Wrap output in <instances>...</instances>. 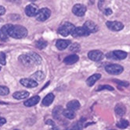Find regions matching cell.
<instances>
[{
    "mask_svg": "<svg viewBox=\"0 0 130 130\" xmlns=\"http://www.w3.org/2000/svg\"><path fill=\"white\" fill-rule=\"evenodd\" d=\"M45 124H47V125H52L53 127V126H55V122H54L53 120H51V119H48V120H46V121H45Z\"/></svg>",
    "mask_w": 130,
    "mask_h": 130,
    "instance_id": "obj_37",
    "label": "cell"
},
{
    "mask_svg": "<svg viewBox=\"0 0 130 130\" xmlns=\"http://www.w3.org/2000/svg\"><path fill=\"white\" fill-rule=\"evenodd\" d=\"M88 57L92 61L99 62L103 58V54L100 50H92L88 53Z\"/></svg>",
    "mask_w": 130,
    "mask_h": 130,
    "instance_id": "obj_5",
    "label": "cell"
},
{
    "mask_svg": "<svg viewBox=\"0 0 130 130\" xmlns=\"http://www.w3.org/2000/svg\"><path fill=\"white\" fill-rule=\"evenodd\" d=\"M129 125V122L126 119H121L119 122L117 123V126L120 128H126Z\"/></svg>",
    "mask_w": 130,
    "mask_h": 130,
    "instance_id": "obj_28",
    "label": "cell"
},
{
    "mask_svg": "<svg viewBox=\"0 0 130 130\" xmlns=\"http://www.w3.org/2000/svg\"><path fill=\"white\" fill-rule=\"evenodd\" d=\"M67 107L68 109H70L72 111H76L78 110L81 107V104L79 103L78 101L77 100H73V101H70L67 104Z\"/></svg>",
    "mask_w": 130,
    "mask_h": 130,
    "instance_id": "obj_18",
    "label": "cell"
},
{
    "mask_svg": "<svg viewBox=\"0 0 130 130\" xmlns=\"http://www.w3.org/2000/svg\"><path fill=\"white\" fill-rule=\"evenodd\" d=\"M75 29V27L74 24L70 23L69 22H65L63 24L59 27L58 33L63 37H67L69 34H72Z\"/></svg>",
    "mask_w": 130,
    "mask_h": 130,
    "instance_id": "obj_2",
    "label": "cell"
},
{
    "mask_svg": "<svg viewBox=\"0 0 130 130\" xmlns=\"http://www.w3.org/2000/svg\"><path fill=\"white\" fill-rule=\"evenodd\" d=\"M20 83L25 87H28V88H34L38 86V83L34 80L33 79H21L20 80Z\"/></svg>",
    "mask_w": 130,
    "mask_h": 130,
    "instance_id": "obj_9",
    "label": "cell"
},
{
    "mask_svg": "<svg viewBox=\"0 0 130 130\" xmlns=\"http://www.w3.org/2000/svg\"><path fill=\"white\" fill-rule=\"evenodd\" d=\"M85 29L90 34V33H96L97 31H98L99 28L98 26L95 23L91 21V20H87L85 23H84V26Z\"/></svg>",
    "mask_w": 130,
    "mask_h": 130,
    "instance_id": "obj_8",
    "label": "cell"
},
{
    "mask_svg": "<svg viewBox=\"0 0 130 130\" xmlns=\"http://www.w3.org/2000/svg\"><path fill=\"white\" fill-rule=\"evenodd\" d=\"M70 44V41L69 40H57L56 42V46L59 50H64Z\"/></svg>",
    "mask_w": 130,
    "mask_h": 130,
    "instance_id": "obj_13",
    "label": "cell"
},
{
    "mask_svg": "<svg viewBox=\"0 0 130 130\" xmlns=\"http://www.w3.org/2000/svg\"><path fill=\"white\" fill-rule=\"evenodd\" d=\"M67 130H73L72 128H68V129H67Z\"/></svg>",
    "mask_w": 130,
    "mask_h": 130,
    "instance_id": "obj_41",
    "label": "cell"
},
{
    "mask_svg": "<svg viewBox=\"0 0 130 130\" xmlns=\"http://www.w3.org/2000/svg\"><path fill=\"white\" fill-rule=\"evenodd\" d=\"M111 90L113 91L114 89L113 87L110 86V85H101L99 86L97 88V91H100V90Z\"/></svg>",
    "mask_w": 130,
    "mask_h": 130,
    "instance_id": "obj_32",
    "label": "cell"
},
{
    "mask_svg": "<svg viewBox=\"0 0 130 130\" xmlns=\"http://www.w3.org/2000/svg\"><path fill=\"white\" fill-rule=\"evenodd\" d=\"M15 130H18V129H15Z\"/></svg>",
    "mask_w": 130,
    "mask_h": 130,
    "instance_id": "obj_44",
    "label": "cell"
},
{
    "mask_svg": "<svg viewBox=\"0 0 130 130\" xmlns=\"http://www.w3.org/2000/svg\"><path fill=\"white\" fill-rule=\"evenodd\" d=\"M100 77H101V75H100V73L93 74L92 76H91L90 77H89V78L87 79V80H86V84H87V85L89 86V87L93 86L94 84H95V83H96L98 79H100Z\"/></svg>",
    "mask_w": 130,
    "mask_h": 130,
    "instance_id": "obj_19",
    "label": "cell"
},
{
    "mask_svg": "<svg viewBox=\"0 0 130 130\" xmlns=\"http://www.w3.org/2000/svg\"><path fill=\"white\" fill-rule=\"evenodd\" d=\"M28 55L30 57V58L32 60L34 64L39 65V64L42 63V58L38 54L34 53V52H30V53L28 54Z\"/></svg>",
    "mask_w": 130,
    "mask_h": 130,
    "instance_id": "obj_21",
    "label": "cell"
},
{
    "mask_svg": "<svg viewBox=\"0 0 130 130\" xmlns=\"http://www.w3.org/2000/svg\"><path fill=\"white\" fill-rule=\"evenodd\" d=\"M9 36L15 39H22L28 36V30L20 25H9L8 30Z\"/></svg>",
    "mask_w": 130,
    "mask_h": 130,
    "instance_id": "obj_1",
    "label": "cell"
},
{
    "mask_svg": "<svg viewBox=\"0 0 130 130\" xmlns=\"http://www.w3.org/2000/svg\"><path fill=\"white\" fill-rule=\"evenodd\" d=\"M10 24H6L3 26L0 29V39L3 41H7L9 39V34H8V30Z\"/></svg>",
    "mask_w": 130,
    "mask_h": 130,
    "instance_id": "obj_12",
    "label": "cell"
},
{
    "mask_svg": "<svg viewBox=\"0 0 130 130\" xmlns=\"http://www.w3.org/2000/svg\"><path fill=\"white\" fill-rule=\"evenodd\" d=\"M5 13H6V9H5L3 6H0V16L4 15V14H5Z\"/></svg>",
    "mask_w": 130,
    "mask_h": 130,
    "instance_id": "obj_38",
    "label": "cell"
},
{
    "mask_svg": "<svg viewBox=\"0 0 130 130\" xmlns=\"http://www.w3.org/2000/svg\"><path fill=\"white\" fill-rule=\"evenodd\" d=\"M19 61L25 66H31L33 65V62L28 55H22L19 57Z\"/></svg>",
    "mask_w": 130,
    "mask_h": 130,
    "instance_id": "obj_20",
    "label": "cell"
},
{
    "mask_svg": "<svg viewBox=\"0 0 130 130\" xmlns=\"http://www.w3.org/2000/svg\"><path fill=\"white\" fill-rule=\"evenodd\" d=\"M50 130H59V128H57V127L55 125V126H53V128H52Z\"/></svg>",
    "mask_w": 130,
    "mask_h": 130,
    "instance_id": "obj_40",
    "label": "cell"
},
{
    "mask_svg": "<svg viewBox=\"0 0 130 130\" xmlns=\"http://www.w3.org/2000/svg\"><path fill=\"white\" fill-rule=\"evenodd\" d=\"M63 115L65 118H67V119H75V111H72V110H70V109H68V108L64 110Z\"/></svg>",
    "mask_w": 130,
    "mask_h": 130,
    "instance_id": "obj_25",
    "label": "cell"
},
{
    "mask_svg": "<svg viewBox=\"0 0 130 130\" xmlns=\"http://www.w3.org/2000/svg\"><path fill=\"white\" fill-rule=\"evenodd\" d=\"M111 130H115V129H111Z\"/></svg>",
    "mask_w": 130,
    "mask_h": 130,
    "instance_id": "obj_43",
    "label": "cell"
},
{
    "mask_svg": "<svg viewBox=\"0 0 130 130\" xmlns=\"http://www.w3.org/2000/svg\"><path fill=\"white\" fill-rule=\"evenodd\" d=\"M6 120L4 119V118H2V117H0V126L6 124Z\"/></svg>",
    "mask_w": 130,
    "mask_h": 130,
    "instance_id": "obj_39",
    "label": "cell"
},
{
    "mask_svg": "<svg viewBox=\"0 0 130 130\" xmlns=\"http://www.w3.org/2000/svg\"><path fill=\"white\" fill-rule=\"evenodd\" d=\"M72 128L73 130H82V128H83V123H82L81 121H78L73 125V127Z\"/></svg>",
    "mask_w": 130,
    "mask_h": 130,
    "instance_id": "obj_31",
    "label": "cell"
},
{
    "mask_svg": "<svg viewBox=\"0 0 130 130\" xmlns=\"http://www.w3.org/2000/svg\"><path fill=\"white\" fill-rule=\"evenodd\" d=\"M69 50L72 52H78L80 50V45L78 43H73L70 45Z\"/></svg>",
    "mask_w": 130,
    "mask_h": 130,
    "instance_id": "obj_29",
    "label": "cell"
},
{
    "mask_svg": "<svg viewBox=\"0 0 130 130\" xmlns=\"http://www.w3.org/2000/svg\"><path fill=\"white\" fill-rule=\"evenodd\" d=\"M113 54L114 55L116 59L119 60H123L127 57V53L124 51H121V50H116L113 52Z\"/></svg>",
    "mask_w": 130,
    "mask_h": 130,
    "instance_id": "obj_24",
    "label": "cell"
},
{
    "mask_svg": "<svg viewBox=\"0 0 130 130\" xmlns=\"http://www.w3.org/2000/svg\"><path fill=\"white\" fill-rule=\"evenodd\" d=\"M87 9L86 7L82 4H76L73 6L72 12L75 16L78 17H83L86 13Z\"/></svg>",
    "mask_w": 130,
    "mask_h": 130,
    "instance_id": "obj_7",
    "label": "cell"
},
{
    "mask_svg": "<svg viewBox=\"0 0 130 130\" xmlns=\"http://www.w3.org/2000/svg\"><path fill=\"white\" fill-rule=\"evenodd\" d=\"M113 81L116 84H117L119 85H121V86H123V87H128L129 85V84L128 82H125V81H121V80H119V79H113Z\"/></svg>",
    "mask_w": 130,
    "mask_h": 130,
    "instance_id": "obj_34",
    "label": "cell"
},
{
    "mask_svg": "<svg viewBox=\"0 0 130 130\" xmlns=\"http://www.w3.org/2000/svg\"><path fill=\"white\" fill-rule=\"evenodd\" d=\"M35 45H36V48L39 49H43L47 46V42L43 40V39H39V41H36L35 43Z\"/></svg>",
    "mask_w": 130,
    "mask_h": 130,
    "instance_id": "obj_27",
    "label": "cell"
},
{
    "mask_svg": "<svg viewBox=\"0 0 130 130\" xmlns=\"http://www.w3.org/2000/svg\"><path fill=\"white\" fill-rule=\"evenodd\" d=\"M72 35H73L74 37H86L89 35V33L85 29L84 27H75Z\"/></svg>",
    "mask_w": 130,
    "mask_h": 130,
    "instance_id": "obj_10",
    "label": "cell"
},
{
    "mask_svg": "<svg viewBox=\"0 0 130 130\" xmlns=\"http://www.w3.org/2000/svg\"><path fill=\"white\" fill-rule=\"evenodd\" d=\"M63 111H64V109L61 106H57L53 110V116L55 119H57L59 120L61 119V115H63Z\"/></svg>",
    "mask_w": 130,
    "mask_h": 130,
    "instance_id": "obj_22",
    "label": "cell"
},
{
    "mask_svg": "<svg viewBox=\"0 0 130 130\" xmlns=\"http://www.w3.org/2000/svg\"><path fill=\"white\" fill-rule=\"evenodd\" d=\"M29 96V92L25 91V90H21V91H17L15 92L13 94L14 98L17 99V100H23L25 99Z\"/></svg>",
    "mask_w": 130,
    "mask_h": 130,
    "instance_id": "obj_17",
    "label": "cell"
},
{
    "mask_svg": "<svg viewBox=\"0 0 130 130\" xmlns=\"http://www.w3.org/2000/svg\"><path fill=\"white\" fill-rule=\"evenodd\" d=\"M9 90L6 86H0V95L1 96H6L9 94Z\"/></svg>",
    "mask_w": 130,
    "mask_h": 130,
    "instance_id": "obj_30",
    "label": "cell"
},
{
    "mask_svg": "<svg viewBox=\"0 0 130 130\" xmlns=\"http://www.w3.org/2000/svg\"><path fill=\"white\" fill-rule=\"evenodd\" d=\"M40 101V97L39 96H34L28 99V101H25L23 104H25L26 107H32V106L36 105Z\"/></svg>",
    "mask_w": 130,
    "mask_h": 130,
    "instance_id": "obj_16",
    "label": "cell"
},
{
    "mask_svg": "<svg viewBox=\"0 0 130 130\" xmlns=\"http://www.w3.org/2000/svg\"><path fill=\"white\" fill-rule=\"evenodd\" d=\"M54 98H55V96L53 93H49L48 95H46L42 100V104L44 106H50L53 103Z\"/></svg>",
    "mask_w": 130,
    "mask_h": 130,
    "instance_id": "obj_23",
    "label": "cell"
},
{
    "mask_svg": "<svg viewBox=\"0 0 130 130\" xmlns=\"http://www.w3.org/2000/svg\"><path fill=\"white\" fill-rule=\"evenodd\" d=\"M31 77L35 81H36V80L37 81H42L45 78V74L42 72V71H38V72L34 73Z\"/></svg>",
    "mask_w": 130,
    "mask_h": 130,
    "instance_id": "obj_26",
    "label": "cell"
},
{
    "mask_svg": "<svg viewBox=\"0 0 130 130\" xmlns=\"http://www.w3.org/2000/svg\"><path fill=\"white\" fill-rule=\"evenodd\" d=\"M0 70H1V66H0Z\"/></svg>",
    "mask_w": 130,
    "mask_h": 130,
    "instance_id": "obj_42",
    "label": "cell"
},
{
    "mask_svg": "<svg viewBox=\"0 0 130 130\" xmlns=\"http://www.w3.org/2000/svg\"><path fill=\"white\" fill-rule=\"evenodd\" d=\"M105 70H106V72L109 74L119 75L123 72L124 68H123V66H120V65H117V64H110V65L106 66Z\"/></svg>",
    "mask_w": 130,
    "mask_h": 130,
    "instance_id": "obj_3",
    "label": "cell"
},
{
    "mask_svg": "<svg viewBox=\"0 0 130 130\" xmlns=\"http://www.w3.org/2000/svg\"><path fill=\"white\" fill-rule=\"evenodd\" d=\"M6 63V55L4 52H0V64L5 66Z\"/></svg>",
    "mask_w": 130,
    "mask_h": 130,
    "instance_id": "obj_33",
    "label": "cell"
},
{
    "mask_svg": "<svg viewBox=\"0 0 130 130\" xmlns=\"http://www.w3.org/2000/svg\"><path fill=\"white\" fill-rule=\"evenodd\" d=\"M112 13H113V12H112V9L111 8H107L104 10V14L106 16H110V15L112 14Z\"/></svg>",
    "mask_w": 130,
    "mask_h": 130,
    "instance_id": "obj_35",
    "label": "cell"
},
{
    "mask_svg": "<svg viewBox=\"0 0 130 130\" xmlns=\"http://www.w3.org/2000/svg\"><path fill=\"white\" fill-rule=\"evenodd\" d=\"M114 111L117 114V115L123 116L126 112V108H125V106L122 103L117 104L114 108Z\"/></svg>",
    "mask_w": 130,
    "mask_h": 130,
    "instance_id": "obj_15",
    "label": "cell"
},
{
    "mask_svg": "<svg viewBox=\"0 0 130 130\" xmlns=\"http://www.w3.org/2000/svg\"><path fill=\"white\" fill-rule=\"evenodd\" d=\"M79 59V57L74 54V55H68L67 56L64 60V62L66 64V65H72V64H75L76 63Z\"/></svg>",
    "mask_w": 130,
    "mask_h": 130,
    "instance_id": "obj_14",
    "label": "cell"
},
{
    "mask_svg": "<svg viewBox=\"0 0 130 130\" xmlns=\"http://www.w3.org/2000/svg\"><path fill=\"white\" fill-rule=\"evenodd\" d=\"M50 15H51V11L48 8H42L38 11L35 17H36L37 20L43 22L46 20L47 19H49Z\"/></svg>",
    "mask_w": 130,
    "mask_h": 130,
    "instance_id": "obj_4",
    "label": "cell"
},
{
    "mask_svg": "<svg viewBox=\"0 0 130 130\" xmlns=\"http://www.w3.org/2000/svg\"><path fill=\"white\" fill-rule=\"evenodd\" d=\"M38 9H37V6H34V5H32V4H30L28 6H26L25 8V13L28 17H35L38 13Z\"/></svg>",
    "mask_w": 130,
    "mask_h": 130,
    "instance_id": "obj_11",
    "label": "cell"
},
{
    "mask_svg": "<svg viewBox=\"0 0 130 130\" xmlns=\"http://www.w3.org/2000/svg\"><path fill=\"white\" fill-rule=\"evenodd\" d=\"M106 25L113 31H120L124 28L123 23L119 21H108L106 23Z\"/></svg>",
    "mask_w": 130,
    "mask_h": 130,
    "instance_id": "obj_6",
    "label": "cell"
},
{
    "mask_svg": "<svg viewBox=\"0 0 130 130\" xmlns=\"http://www.w3.org/2000/svg\"><path fill=\"white\" fill-rule=\"evenodd\" d=\"M106 56H107V58H111V59H116L114 55L113 54V52H110V53H108Z\"/></svg>",
    "mask_w": 130,
    "mask_h": 130,
    "instance_id": "obj_36",
    "label": "cell"
}]
</instances>
